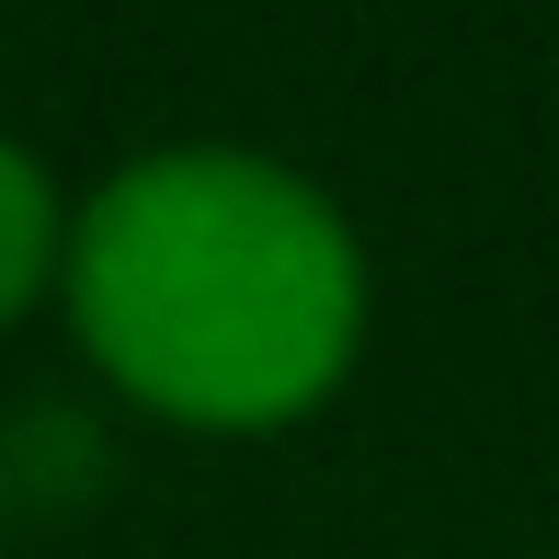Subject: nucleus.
Returning <instances> with one entry per match:
<instances>
[{
	"instance_id": "1",
	"label": "nucleus",
	"mask_w": 559,
	"mask_h": 559,
	"mask_svg": "<svg viewBox=\"0 0 559 559\" xmlns=\"http://www.w3.org/2000/svg\"><path fill=\"white\" fill-rule=\"evenodd\" d=\"M69 309L148 412L263 435L354 366L366 263L354 228L251 148H148L69 228Z\"/></svg>"
},
{
	"instance_id": "2",
	"label": "nucleus",
	"mask_w": 559,
	"mask_h": 559,
	"mask_svg": "<svg viewBox=\"0 0 559 559\" xmlns=\"http://www.w3.org/2000/svg\"><path fill=\"white\" fill-rule=\"evenodd\" d=\"M69 263V228H58V183L35 171V148L0 138V320L35 309V286Z\"/></svg>"
}]
</instances>
